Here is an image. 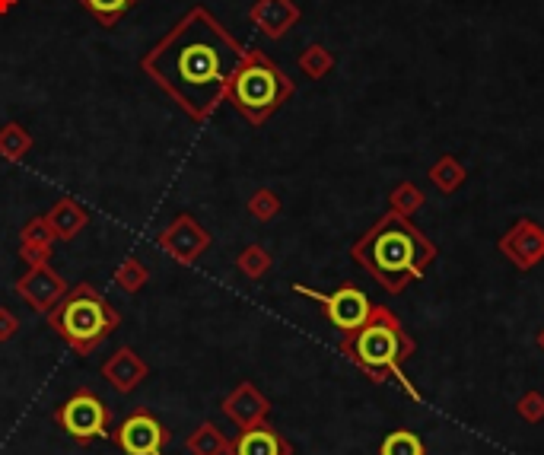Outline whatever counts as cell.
Wrapping results in <instances>:
<instances>
[{
	"label": "cell",
	"mask_w": 544,
	"mask_h": 455,
	"mask_svg": "<svg viewBox=\"0 0 544 455\" xmlns=\"http://www.w3.org/2000/svg\"><path fill=\"white\" fill-rule=\"evenodd\" d=\"M242 55L245 45L198 4L140 58V70L201 125L226 102L230 77Z\"/></svg>",
	"instance_id": "cell-1"
},
{
	"label": "cell",
	"mask_w": 544,
	"mask_h": 455,
	"mask_svg": "<svg viewBox=\"0 0 544 455\" xmlns=\"http://www.w3.org/2000/svg\"><path fill=\"white\" fill-rule=\"evenodd\" d=\"M350 255H354L357 265L363 271H370L389 293H401L411 280L424 277L427 265L436 258V249L408 217H401L392 210V214L379 217L370 230L354 242Z\"/></svg>",
	"instance_id": "cell-2"
},
{
	"label": "cell",
	"mask_w": 544,
	"mask_h": 455,
	"mask_svg": "<svg viewBox=\"0 0 544 455\" xmlns=\"http://www.w3.org/2000/svg\"><path fill=\"white\" fill-rule=\"evenodd\" d=\"M341 354L350 357L363 373H370L373 382H389V376H395V382L405 389L411 398H420V392L408 382L405 376V360L414 354V341L408 338V331L401 328L398 315L385 306H373L366 325H360L357 331L341 338Z\"/></svg>",
	"instance_id": "cell-3"
},
{
	"label": "cell",
	"mask_w": 544,
	"mask_h": 455,
	"mask_svg": "<svg viewBox=\"0 0 544 455\" xmlns=\"http://www.w3.org/2000/svg\"><path fill=\"white\" fill-rule=\"evenodd\" d=\"M45 319H48L51 331H58L61 341L70 350H77L80 357L93 354V350L121 325L118 309L105 300L102 293H96L93 284H77L74 290H67L64 300L51 309Z\"/></svg>",
	"instance_id": "cell-4"
},
{
	"label": "cell",
	"mask_w": 544,
	"mask_h": 455,
	"mask_svg": "<svg viewBox=\"0 0 544 455\" xmlns=\"http://www.w3.org/2000/svg\"><path fill=\"white\" fill-rule=\"evenodd\" d=\"M293 80L280 70L265 51L258 48H245L242 61L236 64L233 77H230V93L226 99L233 102V109L252 121V125H265V121L293 96Z\"/></svg>",
	"instance_id": "cell-5"
},
{
	"label": "cell",
	"mask_w": 544,
	"mask_h": 455,
	"mask_svg": "<svg viewBox=\"0 0 544 455\" xmlns=\"http://www.w3.org/2000/svg\"><path fill=\"white\" fill-rule=\"evenodd\" d=\"M55 420L70 440L86 446V443H93V440H99V436L109 433L112 411L105 408L102 398H96L93 389H77L74 395L55 408Z\"/></svg>",
	"instance_id": "cell-6"
},
{
	"label": "cell",
	"mask_w": 544,
	"mask_h": 455,
	"mask_svg": "<svg viewBox=\"0 0 544 455\" xmlns=\"http://www.w3.org/2000/svg\"><path fill=\"white\" fill-rule=\"evenodd\" d=\"M293 293L306 296V300H315L322 309H325V319L335 325L341 335H350V331H357L360 325H366L373 312V303L370 296H366L360 287H338L335 293H319L312 287H303V284H293Z\"/></svg>",
	"instance_id": "cell-7"
},
{
	"label": "cell",
	"mask_w": 544,
	"mask_h": 455,
	"mask_svg": "<svg viewBox=\"0 0 544 455\" xmlns=\"http://www.w3.org/2000/svg\"><path fill=\"white\" fill-rule=\"evenodd\" d=\"M115 446L125 455H166L172 443V430L150 411H131L112 433Z\"/></svg>",
	"instance_id": "cell-8"
},
{
	"label": "cell",
	"mask_w": 544,
	"mask_h": 455,
	"mask_svg": "<svg viewBox=\"0 0 544 455\" xmlns=\"http://www.w3.org/2000/svg\"><path fill=\"white\" fill-rule=\"evenodd\" d=\"M156 245H160L172 261H179V265H195L210 245H214V236H210L191 214H179L160 236H156Z\"/></svg>",
	"instance_id": "cell-9"
},
{
	"label": "cell",
	"mask_w": 544,
	"mask_h": 455,
	"mask_svg": "<svg viewBox=\"0 0 544 455\" xmlns=\"http://www.w3.org/2000/svg\"><path fill=\"white\" fill-rule=\"evenodd\" d=\"M16 296H23L26 306H32L35 312H42L48 315L51 309H55L61 300H64V293L70 290L67 287V280L51 268V265H42V268H29L20 280L13 284Z\"/></svg>",
	"instance_id": "cell-10"
},
{
	"label": "cell",
	"mask_w": 544,
	"mask_h": 455,
	"mask_svg": "<svg viewBox=\"0 0 544 455\" xmlns=\"http://www.w3.org/2000/svg\"><path fill=\"white\" fill-rule=\"evenodd\" d=\"M220 411L230 417L239 430H249V427H258V424H268L271 401L261 395V389L255 382H239L236 389L223 398Z\"/></svg>",
	"instance_id": "cell-11"
},
{
	"label": "cell",
	"mask_w": 544,
	"mask_h": 455,
	"mask_svg": "<svg viewBox=\"0 0 544 455\" xmlns=\"http://www.w3.org/2000/svg\"><path fill=\"white\" fill-rule=\"evenodd\" d=\"M500 252L510 258L516 268L529 271L544 258V230L535 220H519L513 230L500 239Z\"/></svg>",
	"instance_id": "cell-12"
},
{
	"label": "cell",
	"mask_w": 544,
	"mask_h": 455,
	"mask_svg": "<svg viewBox=\"0 0 544 455\" xmlns=\"http://www.w3.org/2000/svg\"><path fill=\"white\" fill-rule=\"evenodd\" d=\"M147 363L137 357V350L131 347H118L115 354L102 363V379L112 385L118 395H131L140 382L147 379Z\"/></svg>",
	"instance_id": "cell-13"
},
{
	"label": "cell",
	"mask_w": 544,
	"mask_h": 455,
	"mask_svg": "<svg viewBox=\"0 0 544 455\" xmlns=\"http://www.w3.org/2000/svg\"><path fill=\"white\" fill-rule=\"evenodd\" d=\"M230 455H293V443L271 424H258L239 430L236 440H230Z\"/></svg>",
	"instance_id": "cell-14"
},
{
	"label": "cell",
	"mask_w": 544,
	"mask_h": 455,
	"mask_svg": "<svg viewBox=\"0 0 544 455\" xmlns=\"http://www.w3.org/2000/svg\"><path fill=\"white\" fill-rule=\"evenodd\" d=\"M249 20L258 26L261 35H268V39H284L290 26L300 20V7H296L293 0H258L249 13Z\"/></svg>",
	"instance_id": "cell-15"
},
{
	"label": "cell",
	"mask_w": 544,
	"mask_h": 455,
	"mask_svg": "<svg viewBox=\"0 0 544 455\" xmlns=\"http://www.w3.org/2000/svg\"><path fill=\"white\" fill-rule=\"evenodd\" d=\"M45 217H48V226H51V233H55L58 242L77 239L86 230V223H90V214H86L83 204H77L74 198L55 201V207H51Z\"/></svg>",
	"instance_id": "cell-16"
},
{
	"label": "cell",
	"mask_w": 544,
	"mask_h": 455,
	"mask_svg": "<svg viewBox=\"0 0 544 455\" xmlns=\"http://www.w3.org/2000/svg\"><path fill=\"white\" fill-rule=\"evenodd\" d=\"M188 455H230V436H226L217 424L204 420L201 427H195L185 440Z\"/></svg>",
	"instance_id": "cell-17"
},
{
	"label": "cell",
	"mask_w": 544,
	"mask_h": 455,
	"mask_svg": "<svg viewBox=\"0 0 544 455\" xmlns=\"http://www.w3.org/2000/svg\"><path fill=\"white\" fill-rule=\"evenodd\" d=\"M32 150V134L20 125V121H7L0 128V156L7 163H23Z\"/></svg>",
	"instance_id": "cell-18"
},
{
	"label": "cell",
	"mask_w": 544,
	"mask_h": 455,
	"mask_svg": "<svg viewBox=\"0 0 544 455\" xmlns=\"http://www.w3.org/2000/svg\"><path fill=\"white\" fill-rule=\"evenodd\" d=\"M147 280H150V271L137 255H128L115 271V284H118V290H125V293H140L147 287Z\"/></svg>",
	"instance_id": "cell-19"
},
{
	"label": "cell",
	"mask_w": 544,
	"mask_h": 455,
	"mask_svg": "<svg viewBox=\"0 0 544 455\" xmlns=\"http://www.w3.org/2000/svg\"><path fill=\"white\" fill-rule=\"evenodd\" d=\"M379 455H427V446L414 430H392L382 440Z\"/></svg>",
	"instance_id": "cell-20"
},
{
	"label": "cell",
	"mask_w": 544,
	"mask_h": 455,
	"mask_svg": "<svg viewBox=\"0 0 544 455\" xmlns=\"http://www.w3.org/2000/svg\"><path fill=\"white\" fill-rule=\"evenodd\" d=\"M236 268H239L242 277L261 280L271 271V255H268V249H261V245H245V249L239 252V258H236Z\"/></svg>",
	"instance_id": "cell-21"
},
{
	"label": "cell",
	"mask_w": 544,
	"mask_h": 455,
	"mask_svg": "<svg viewBox=\"0 0 544 455\" xmlns=\"http://www.w3.org/2000/svg\"><path fill=\"white\" fill-rule=\"evenodd\" d=\"M80 4L90 10L102 26H115L121 16L137 4V0H80Z\"/></svg>",
	"instance_id": "cell-22"
},
{
	"label": "cell",
	"mask_w": 544,
	"mask_h": 455,
	"mask_svg": "<svg viewBox=\"0 0 544 455\" xmlns=\"http://www.w3.org/2000/svg\"><path fill=\"white\" fill-rule=\"evenodd\" d=\"M331 67H335V58H331V51L322 48V45H309L300 55V70L312 80H322Z\"/></svg>",
	"instance_id": "cell-23"
},
{
	"label": "cell",
	"mask_w": 544,
	"mask_h": 455,
	"mask_svg": "<svg viewBox=\"0 0 544 455\" xmlns=\"http://www.w3.org/2000/svg\"><path fill=\"white\" fill-rule=\"evenodd\" d=\"M55 233H51L48 217H32L20 230V245H35V249H55Z\"/></svg>",
	"instance_id": "cell-24"
},
{
	"label": "cell",
	"mask_w": 544,
	"mask_h": 455,
	"mask_svg": "<svg viewBox=\"0 0 544 455\" xmlns=\"http://www.w3.org/2000/svg\"><path fill=\"white\" fill-rule=\"evenodd\" d=\"M430 179H433V185H436V188H440V191H446V195H449V191H455V188L462 185L465 172H462V166H459V163H455V160H449V156H446V160H440V163L433 166Z\"/></svg>",
	"instance_id": "cell-25"
},
{
	"label": "cell",
	"mask_w": 544,
	"mask_h": 455,
	"mask_svg": "<svg viewBox=\"0 0 544 455\" xmlns=\"http://www.w3.org/2000/svg\"><path fill=\"white\" fill-rule=\"evenodd\" d=\"M249 214L261 223H268L280 214V198L274 195L271 188H258L255 195L249 198Z\"/></svg>",
	"instance_id": "cell-26"
},
{
	"label": "cell",
	"mask_w": 544,
	"mask_h": 455,
	"mask_svg": "<svg viewBox=\"0 0 544 455\" xmlns=\"http://www.w3.org/2000/svg\"><path fill=\"white\" fill-rule=\"evenodd\" d=\"M420 204H424V195H420L414 185H398L392 191V210H395V214H401V217H411Z\"/></svg>",
	"instance_id": "cell-27"
},
{
	"label": "cell",
	"mask_w": 544,
	"mask_h": 455,
	"mask_svg": "<svg viewBox=\"0 0 544 455\" xmlns=\"http://www.w3.org/2000/svg\"><path fill=\"white\" fill-rule=\"evenodd\" d=\"M516 414L525 420V424H541L544 420V395L541 392H525L519 401H516Z\"/></svg>",
	"instance_id": "cell-28"
},
{
	"label": "cell",
	"mask_w": 544,
	"mask_h": 455,
	"mask_svg": "<svg viewBox=\"0 0 544 455\" xmlns=\"http://www.w3.org/2000/svg\"><path fill=\"white\" fill-rule=\"evenodd\" d=\"M20 258L26 268H42L51 261V249H35V245H20Z\"/></svg>",
	"instance_id": "cell-29"
},
{
	"label": "cell",
	"mask_w": 544,
	"mask_h": 455,
	"mask_svg": "<svg viewBox=\"0 0 544 455\" xmlns=\"http://www.w3.org/2000/svg\"><path fill=\"white\" fill-rule=\"evenodd\" d=\"M16 331H20V319H16V315L7 306H0V344L13 341Z\"/></svg>",
	"instance_id": "cell-30"
},
{
	"label": "cell",
	"mask_w": 544,
	"mask_h": 455,
	"mask_svg": "<svg viewBox=\"0 0 544 455\" xmlns=\"http://www.w3.org/2000/svg\"><path fill=\"white\" fill-rule=\"evenodd\" d=\"M16 4H20V0H0V16H7Z\"/></svg>",
	"instance_id": "cell-31"
},
{
	"label": "cell",
	"mask_w": 544,
	"mask_h": 455,
	"mask_svg": "<svg viewBox=\"0 0 544 455\" xmlns=\"http://www.w3.org/2000/svg\"><path fill=\"white\" fill-rule=\"evenodd\" d=\"M538 347H541V354H544V328L538 331Z\"/></svg>",
	"instance_id": "cell-32"
}]
</instances>
